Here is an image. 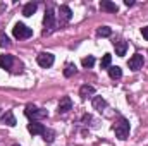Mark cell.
<instances>
[{"label": "cell", "mask_w": 148, "mask_h": 146, "mask_svg": "<svg viewBox=\"0 0 148 146\" xmlns=\"http://www.w3.org/2000/svg\"><path fill=\"white\" fill-rule=\"evenodd\" d=\"M112 131L115 132V136L119 138V139H127L129 138V131H131V127H129V122L124 119V117H121L114 126H112Z\"/></svg>", "instance_id": "1"}, {"label": "cell", "mask_w": 148, "mask_h": 146, "mask_svg": "<svg viewBox=\"0 0 148 146\" xmlns=\"http://www.w3.org/2000/svg\"><path fill=\"white\" fill-rule=\"evenodd\" d=\"M24 115H26L31 122H40V120L45 119L48 113H47V110L38 108V107H35V105H26V108H24Z\"/></svg>", "instance_id": "2"}, {"label": "cell", "mask_w": 148, "mask_h": 146, "mask_svg": "<svg viewBox=\"0 0 148 146\" xmlns=\"http://www.w3.org/2000/svg\"><path fill=\"white\" fill-rule=\"evenodd\" d=\"M12 35H14L16 40H26V38L33 36V29L28 28V26L23 24V23H17V24L12 28Z\"/></svg>", "instance_id": "3"}, {"label": "cell", "mask_w": 148, "mask_h": 146, "mask_svg": "<svg viewBox=\"0 0 148 146\" xmlns=\"http://www.w3.org/2000/svg\"><path fill=\"white\" fill-rule=\"evenodd\" d=\"M36 62L40 67H43V69H48V67H52L53 65V62H55V57L52 55V53H48V52H43V53H40L36 57Z\"/></svg>", "instance_id": "4"}, {"label": "cell", "mask_w": 148, "mask_h": 146, "mask_svg": "<svg viewBox=\"0 0 148 146\" xmlns=\"http://www.w3.org/2000/svg\"><path fill=\"white\" fill-rule=\"evenodd\" d=\"M43 26H45V29L48 28V31H47V33H50V31L55 28V14H53V9H52V7H48V9H47V12H45Z\"/></svg>", "instance_id": "5"}, {"label": "cell", "mask_w": 148, "mask_h": 146, "mask_svg": "<svg viewBox=\"0 0 148 146\" xmlns=\"http://www.w3.org/2000/svg\"><path fill=\"white\" fill-rule=\"evenodd\" d=\"M143 64H145V59H143L141 53H134V55L129 59V62H127V65H129L131 71H140V69L143 67Z\"/></svg>", "instance_id": "6"}, {"label": "cell", "mask_w": 148, "mask_h": 146, "mask_svg": "<svg viewBox=\"0 0 148 146\" xmlns=\"http://www.w3.org/2000/svg\"><path fill=\"white\" fill-rule=\"evenodd\" d=\"M28 131H29V134H33V136H43L47 129H45V126L40 124V122H31V124H28Z\"/></svg>", "instance_id": "7"}, {"label": "cell", "mask_w": 148, "mask_h": 146, "mask_svg": "<svg viewBox=\"0 0 148 146\" xmlns=\"http://www.w3.org/2000/svg\"><path fill=\"white\" fill-rule=\"evenodd\" d=\"M59 113H67L69 110H73V100L69 96H64L60 102H59Z\"/></svg>", "instance_id": "8"}, {"label": "cell", "mask_w": 148, "mask_h": 146, "mask_svg": "<svg viewBox=\"0 0 148 146\" xmlns=\"http://www.w3.org/2000/svg\"><path fill=\"white\" fill-rule=\"evenodd\" d=\"M59 17H60L62 23H67V21H71V17H73V10H71L67 5H60V7H59Z\"/></svg>", "instance_id": "9"}, {"label": "cell", "mask_w": 148, "mask_h": 146, "mask_svg": "<svg viewBox=\"0 0 148 146\" xmlns=\"http://www.w3.org/2000/svg\"><path fill=\"white\" fill-rule=\"evenodd\" d=\"M114 46H115V55H119V57H124V55H126L127 43H126L124 40H117V41H114Z\"/></svg>", "instance_id": "10"}, {"label": "cell", "mask_w": 148, "mask_h": 146, "mask_svg": "<svg viewBox=\"0 0 148 146\" xmlns=\"http://www.w3.org/2000/svg\"><path fill=\"white\" fill-rule=\"evenodd\" d=\"M0 124H5V126L14 127V126L17 124V120H16V117H14L12 112H5V113L2 115V119H0Z\"/></svg>", "instance_id": "11"}, {"label": "cell", "mask_w": 148, "mask_h": 146, "mask_svg": "<svg viewBox=\"0 0 148 146\" xmlns=\"http://www.w3.org/2000/svg\"><path fill=\"white\" fill-rule=\"evenodd\" d=\"M93 95H95V88H93V86H90V84H83V86H81L79 96H81L83 100H86L88 96H93Z\"/></svg>", "instance_id": "12"}, {"label": "cell", "mask_w": 148, "mask_h": 146, "mask_svg": "<svg viewBox=\"0 0 148 146\" xmlns=\"http://www.w3.org/2000/svg\"><path fill=\"white\" fill-rule=\"evenodd\" d=\"M100 9L105 10V12H117L119 10V7L114 2H110V0H102L100 2Z\"/></svg>", "instance_id": "13"}, {"label": "cell", "mask_w": 148, "mask_h": 146, "mask_svg": "<svg viewBox=\"0 0 148 146\" xmlns=\"http://www.w3.org/2000/svg\"><path fill=\"white\" fill-rule=\"evenodd\" d=\"M12 55H0V69H10L12 67Z\"/></svg>", "instance_id": "14"}, {"label": "cell", "mask_w": 148, "mask_h": 146, "mask_svg": "<svg viewBox=\"0 0 148 146\" xmlns=\"http://www.w3.org/2000/svg\"><path fill=\"white\" fill-rule=\"evenodd\" d=\"M38 5L36 3H33V2H29V3H26L24 7H23V14L26 16V17H29V16H33L35 12H36Z\"/></svg>", "instance_id": "15"}, {"label": "cell", "mask_w": 148, "mask_h": 146, "mask_svg": "<svg viewBox=\"0 0 148 146\" xmlns=\"http://www.w3.org/2000/svg\"><path fill=\"white\" fill-rule=\"evenodd\" d=\"M93 107H95V110L102 112V110L107 107V103H105V100L102 96H93Z\"/></svg>", "instance_id": "16"}, {"label": "cell", "mask_w": 148, "mask_h": 146, "mask_svg": "<svg viewBox=\"0 0 148 146\" xmlns=\"http://www.w3.org/2000/svg\"><path fill=\"white\" fill-rule=\"evenodd\" d=\"M107 71H109V76H110L112 79H121V77H122V71H121V67H117V65H110Z\"/></svg>", "instance_id": "17"}, {"label": "cell", "mask_w": 148, "mask_h": 146, "mask_svg": "<svg viewBox=\"0 0 148 146\" xmlns=\"http://www.w3.org/2000/svg\"><path fill=\"white\" fill-rule=\"evenodd\" d=\"M110 62H112V55L110 53H105V55L102 57V60H100V67H102V69H109V67H110Z\"/></svg>", "instance_id": "18"}, {"label": "cell", "mask_w": 148, "mask_h": 146, "mask_svg": "<svg viewBox=\"0 0 148 146\" xmlns=\"http://www.w3.org/2000/svg\"><path fill=\"white\" fill-rule=\"evenodd\" d=\"M97 35L102 38H107L112 35V29L109 28V26H102V28H98V31H97Z\"/></svg>", "instance_id": "19"}, {"label": "cell", "mask_w": 148, "mask_h": 146, "mask_svg": "<svg viewBox=\"0 0 148 146\" xmlns=\"http://www.w3.org/2000/svg\"><path fill=\"white\" fill-rule=\"evenodd\" d=\"M81 64H83V67L90 69V67H93V64H95V59H93L91 55H88V57H84V59L81 60Z\"/></svg>", "instance_id": "20"}, {"label": "cell", "mask_w": 148, "mask_h": 146, "mask_svg": "<svg viewBox=\"0 0 148 146\" xmlns=\"http://www.w3.org/2000/svg\"><path fill=\"white\" fill-rule=\"evenodd\" d=\"M73 74H76V65H73V64H66V69H64V76H66V77H71Z\"/></svg>", "instance_id": "21"}, {"label": "cell", "mask_w": 148, "mask_h": 146, "mask_svg": "<svg viewBox=\"0 0 148 146\" xmlns=\"http://www.w3.org/2000/svg\"><path fill=\"white\" fill-rule=\"evenodd\" d=\"M0 46H2V48H7V46H10L9 36H7L5 33H0Z\"/></svg>", "instance_id": "22"}, {"label": "cell", "mask_w": 148, "mask_h": 146, "mask_svg": "<svg viewBox=\"0 0 148 146\" xmlns=\"http://www.w3.org/2000/svg\"><path fill=\"white\" fill-rule=\"evenodd\" d=\"M43 136H45V141H47V139H48V141H53V138H52V136H53V132H52V131H45V134H43Z\"/></svg>", "instance_id": "23"}, {"label": "cell", "mask_w": 148, "mask_h": 146, "mask_svg": "<svg viewBox=\"0 0 148 146\" xmlns=\"http://www.w3.org/2000/svg\"><path fill=\"white\" fill-rule=\"evenodd\" d=\"M141 35H143L145 40H148V26H147V28H141Z\"/></svg>", "instance_id": "24"}, {"label": "cell", "mask_w": 148, "mask_h": 146, "mask_svg": "<svg viewBox=\"0 0 148 146\" xmlns=\"http://www.w3.org/2000/svg\"><path fill=\"white\" fill-rule=\"evenodd\" d=\"M124 3H126V5H127V7H131V5H133V3H134V2H133V0H124Z\"/></svg>", "instance_id": "25"}]
</instances>
